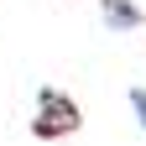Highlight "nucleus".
Segmentation results:
<instances>
[{"label": "nucleus", "instance_id": "1", "mask_svg": "<svg viewBox=\"0 0 146 146\" xmlns=\"http://www.w3.org/2000/svg\"><path fill=\"white\" fill-rule=\"evenodd\" d=\"M78 125H84V115H78V104H73L63 89H42V94H36V110H31V136L58 141V136H73Z\"/></svg>", "mask_w": 146, "mask_h": 146}, {"label": "nucleus", "instance_id": "2", "mask_svg": "<svg viewBox=\"0 0 146 146\" xmlns=\"http://www.w3.org/2000/svg\"><path fill=\"white\" fill-rule=\"evenodd\" d=\"M99 16L110 21V31H141L146 26V11L136 0H99Z\"/></svg>", "mask_w": 146, "mask_h": 146}, {"label": "nucleus", "instance_id": "3", "mask_svg": "<svg viewBox=\"0 0 146 146\" xmlns=\"http://www.w3.org/2000/svg\"><path fill=\"white\" fill-rule=\"evenodd\" d=\"M131 110H136V125L146 131V89H131Z\"/></svg>", "mask_w": 146, "mask_h": 146}]
</instances>
